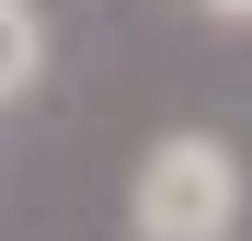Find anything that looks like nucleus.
Segmentation results:
<instances>
[{
    "label": "nucleus",
    "mask_w": 252,
    "mask_h": 241,
    "mask_svg": "<svg viewBox=\"0 0 252 241\" xmlns=\"http://www.w3.org/2000/svg\"><path fill=\"white\" fill-rule=\"evenodd\" d=\"M241 207H252V184L218 127H160L126 172V241H229Z\"/></svg>",
    "instance_id": "f257e3e1"
},
{
    "label": "nucleus",
    "mask_w": 252,
    "mask_h": 241,
    "mask_svg": "<svg viewBox=\"0 0 252 241\" xmlns=\"http://www.w3.org/2000/svg\"><path fill=\"white\" fill-rule=\"evenodd\" d=\"M34 80H46V12L34 0H0V115L34 103Z\"/></svg>",
    "instance_id": "f03ea898"
},
{
    "label": "nucleus",
    "mask_w": 252,
    "mask_h": 241,
    "mask_svg": "<svg viewBox=\"0 0 252 241\" xmlns=\"http://www.w3.org/2000/svg\"><path fill=\"white\" fill-rule=\"evenodd\" d=\"M184 12H206V23H241V34H252V0H184Z\"/></svg>",
    "instance_id": "7ed1b4c3"
}]
</instances>
